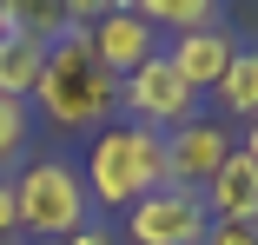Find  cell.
<instances>
[{
  "label": "cell",
  "mask_w": 258,
  "mask_h": 245,
  "mask_svg": "<svg viewBox=\"0 0 258 245\" xmlns=\"http://www.w3.org/2000/svg\"><path fill=\"white\" fill-rule=\"evenodd\" d=\"M0 238H20V212H14V179H0Z\"/></svg>",
  "instance_id": "16"
},
{
  "label": "cell",
  "mask_w": 258,
  "mask_h": 245,
  "mask_svg": "<svg viewBox=\"0 0 258 245\" xmlns=\"http://www.w3.org/2000/svg\"><path fill=\"white\" fill-rule=\"evenodd\" d=\"M14 212H20V238H73L93 212L80 166L73 159H27L14 172Z\"/></svg>",
  "instance_id": "3"
},
{
  "label": "cell",
  "mask_w": 258,
  "mask_h": 245,
  "mask_svg": "<svg viewBox=\"0 0 258 245\" xmlns=\"http://www.w3.org/2000/svg\"><path fill=\"white\" fill-rule=\"evenodd\" d=\"M46 46H53V40H40V33H0V93H7V100H27L33 106Z\"/></svg>",
  "instance_id": "10"
},
{
  "label": "cell",
  "mask_w": 258,
  "mask_h": 245,
  "mask_svg": "<svg viewBox=\"0 0 258 245\" xmlns=\"http://www.w3.org/2000/svg\"><path fill=\"white\" fill-rule=\"evenodd\" d=\"M245 146H251V159H258V119H251V139H245Z\"/></svg>",
  "instance_id": "18"
},
{
  "label": "cell",
  "mask_w": 258,
  "mask_h": 245,
  "mask_svg": "<svg viewBox=\"0 0 258 245\" xmlns=\"http://www.w3.org/2000/svg\"><path fill=\"white\" fill-rule=\"evenodd\" d=\"M126 14H139L152 33H199V27H219L225 0H126Z\"/></svg>",
  "instance_id": "11"
},
{
  "label": "cell",
  "mask_w": 258,
  "mask_h": 245,
  "mask_svg": "<svg viewBox=\"0 0 258 245\" xmlns=\"http://www.w3.org/2000/svg\"><path fill=\"white\" fill-rule=\"evenodd\" d=\"M113 7H126V0H60V20H67V33H86L93 20H106Z\"/></svg>",
  "instance_id": "14"
},
{
  "label": "cell",
  "mask_w": 258,
  "mask_h": 245,
  "mask_svg": "<svg viewBox=\"0 0 258 245\" xmlns=\"http://www.w3.org/2000/svg\"><path fill=\"white\" fill-rule=\"evenodd\" d=\"M86 46H93V60L106 67L113 80H126V73H139L152 53H159V33H152L139 14L113 7L106 20H93V27H86Z\"/></svg>",
  "instance_id": "8"
},
{
  "label": "cell",
  "mask_w": 258,
  "mask_h": 245,
  "mask_svg": "<svg viewBox=\"0 0 258 245\" xmlns=\"http://www.w3.org/2000/svg\"><path fill=\"white\" fill-rule=\"evenodd\" d=\"M205 245H258V225H212Z\"/></svg>",
  "instance_id": "15"
},
{
  "label": "cell",
  "mask_w": 258,
  "mask_h": 245,
  "mask_svg": "<svg viewBox=\"0 0 258 245\" xmlns=\"http://www.w3.org/2000/svg\"><path fill=\"white\" fill-rule=\"evenodd\" d=\"M212 100L232 113V119H258V46H238L225 80L212 86Z\"/></svg>",
  "instance_id": "12"
},
{
  "label": "cell",
  "mask_w": 258,
  "mask_h": 245,
  "mask_svg": "<svg viewBox=\"0 0 258 245\" xmlns=\"http://www.w3.org/2000/svg\"><path fill=\"white\" fill-rule=\"evenodd\" d=\"M33 106L53 119L60 133H99L106 119H119V80L93 60L86 33H60L53 46H46Z\"/></svg>",
  "instance_id": "1"
},
{
  "label": "cell",
  "mask_w": 258,
  "mask_h": 245,
  "mask_svg": "<svg viewBox=\"0 0 258 245\" xmlns=\"http://www.w3.org/2000/svg\"><path fill=\"white\" fill-rule=\"evenodd\" d=\"M67 245H113V232H106V225H80Z\"/></svg>",
  "instance_id": "17"
},
{
  "label": "cell",
  "mask_w": 258,
  "mask_h": 245,
  "mask_svg": "<svg viewBox=\"0 0 258 245\" xmlns=\"http://www.w3.org/2000/svg\"><path fill=\"white\" fill-rule=\"evenodd\" d=\"M159 53L172 60V73H179L192 93H212V86L225 80L232 53H238V40H232L225 20H219V27H199V33H172V46H159Z\"/></svg>",
  "instance_id": "9"
},
{
  "label": "cell",
  "mask_w": 258,
  "mask_h": 245,
  "mask_svg": "<svg viewBox=\"0 0 258 245\" xmlns=\"http://www.w3.org/2000/svg\"><path fill=\"white\" fill-rule=\"evenodd\" d=\"M205 232H212L205 199L179 192V186H159L139 206H126V238L133 245H205Z\"/></svg>",
  "instance_id": "5"
},
{
  "label": "cell",
  "mask_w": 258,
  "mask_h": 245,
  "mask_svg": "<svg viewBox=\"0 0 258 245\" xmlns=\"http://www.w3.org/2000/svg\"><path fill=\"white\" fill-rule=\"evenodd\" d=\"M205 212H212V225H258V159H251V146L238 139L225 166L205 179Z\"/></svg>",
  "instance_id": "7"
},
{
  "label": "cell",
  "mask_w": 258,
  "mask_h": 245,
  "mask_svg": "<svg viewBox=\"0 0 258 245\" xmlns=\"http://www.w3.org/2000/svg\"><path fill=\"white\" fill-rule=\"evenodd\" d=\"M0 33H7V27H0Z\"/></svg>",
  "instance_id": "19"
},
{
  "label": "cell",
  "mask_w": 258,
  "mask_h": 245,
  "mask_svg": "<svg viewBox=\"0 0 258 245\" xmlns=\"http://www.w3.org/2000/svg\"><path fill=\"white\" fill-rule=\"evenodd\" d=\"M199 100H205V93H192V86L172 73L166 53H152L139 73L119 80V113L139 119V126H152V133H172V126H185V119H199Z\"/></svg>",
  "instance_id": "4"
},
{
  "label": "cell",
  "mask_w": 258,
  "mask_h": 245,
  "mask_svg": "<svg viewBox=\"0 0 258 245\" xmlns=\"http://www.w3.org/2000/svg\"><path fill=\"white\" fill-rule=\"evenodd\" d=\"M232 146H238V139H232L219 119H185V126H172V133H166V186L205 192V179L225 166Z\"/></svg>",
  "instance_id": "6"
},
{
  "label": "cell",
  "mask_w": 258,
  "mask_h": 245,
  "mask_svg": "<svg viewBox=\"0 0 258 245\" xmlns=\"http://www.w3.org/2000/svg\"><path fill=\"white\" fill-rule=\"evenodd\" d=\"M33 133H40L33 106H27V100H7V93H0V179H7L14 166H27V153H33Z\"/></svg>",
  "instance_id": "13"
},
{
  "label": "cell",
  "mask_w": 258,
  "mask_h": 245,
  "mask_svg": "<svg viewBox=\"0 0 258 245\" xmlns=\"http://www.w3.org/2000/svg\"><path fill=\"white\" fill-rule=\"evenodd\" d=\"M80 179H86V199L106 206V212L139 206L146 192L166 186V133H152L139 119H106L86 146Z\"/></svg>",
  "instance_id": "2"
}]
</instances>
